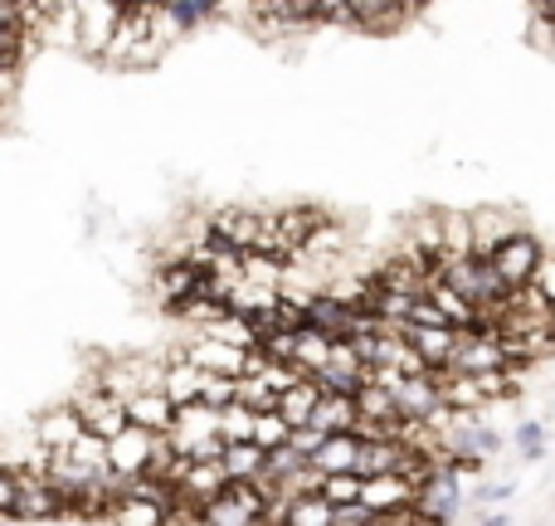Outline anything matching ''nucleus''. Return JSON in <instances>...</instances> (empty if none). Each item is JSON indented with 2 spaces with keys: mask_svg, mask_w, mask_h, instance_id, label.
Returning a JSON list of instances; mask_svg holds the SVG:
<instances>
[{
  "mask_svg": "<svg viewBox=\"0 0 555 526\" xmlns=\"http://www.w3.org/2000/svg\"><path fill=\"white\" fill-rule=\"evenodd\" d=\"M488 264H492V273L502 278L507 293H521V287H537V273H541V264H546V249L537 244V234L517 230Z\"/></svg>",
  "mask_w": 555,
  "mask_h": 526,
  "instance_id": "nucleus-1",
  "label": "nucleus"
},
{
  "mask_svg": "<svg viewBox=\"0 0 555 526\" xmlns=\"http://www.w3.org/2000/svg\"><path fill=\"white\" fill-rule=\"evenodd\" d=\"M449 371L459 375H492V371H517L507 356V346H502L498 332H459V351H453V365Z\"/></svg>",
  "mask_w": 555,
  "mask_h": 526,
  "instance_id": "nucleus-2",
  "label": "nucleus"
},
{
  "mask_svg": "<svg viewBox=\"0 0 555 526\" xmlns=\"http://www.w3.org/2000/svg\"><path fill=\"white\" fill-rule=\"evenodd\" d=\"M162 434H146V429H127V434H117L113 444H107V463H113V473L122 483H137V478H146L152 473V463H156V453H162Z\"/></svg>",
  "mask_w": 555,
  "mask_h": 526,
  "instance_id": "nucleus-3",
  "label": "nucleus"
},
{
  "mask_svg": "<svg viewBox=\"0 0 555 526\" xmlns=\"http://www.w3.org/2000/svg\"><path fill=\"white\" fill-rule=\"evenodd\" d=\"M74 410H78V420H83V429L93 434V439H103V444H113L117 434L132 429V420H127V400H117V395H107V390L78 395Z\"/></svg>",
  "mask_w": 555,
  "mask_h": 526,
  "instance_id": "nucleus-4",
  "label": "nucleus"
},
{
  "mask_svg": "<svg viewBox=\"0 0 555 526\" xmlns=\"http://www.w3.org/2000/svg\"><path fill=\"white\" fill-rule=\"evenodd\" d=\"M122 15H127V5H107V0L78 5V49H83L88 59H107V44H113Z\"/></svg>",
  "mask_w": 555,
  "mask_h": 526,
  "instance_id": "nucleus-5",
  "label": "nucleus"
},
{
  "mask_svg": "<svg viewBox=\"0 0 555 526\" xmlns=\"http://www.w3.org/2000/svg\"><path fill=\"white\" fill-rule=\"evenodd\" d=\"M420 502V488H414L404 473H380V478H361V508L371 517H390V512H404Z\"/></svg>",
  "mask_w": 555,
  "mask_h": 526,
  "instance_id": "nucleus-6",
  "label": "nucleus"
},
{
  "mask_svg": "<svg viewBox=\"0 0 555 526\" xmlns=\"http://www.w3.org/2000/svg\"><path fill=\"white\" fill-rule=\"evenodd\" d=\"M249 356L254 351H240V346H224V342H210V336H195L185 346V361L205 375H224V381H244L249 375Z\"/></svg>",
  "mask_w": 555,
  "mask_h": 526,
  "instance_id": "nucleus-7",
  "label": "nucleus"
},
{
  "mask_svg": "<svg viewBox=\"0 0 555 526\" xmlns=\"http://www.w3.org/2000/svg\"><path fill=\"white\" fill-rule=\"evenodd\" d=\"M64 512H68L64 492H59L44 473L20 478V488H15V517L20 522H49V517H64Z\"/></svg>",
  "mask_w": 555,
  "mask_h": 526,
  "instance_id": "nucleus-8",
  "label": "nucleus"
},
{
  "mask_svg": "<svg viewBox=\"0 0 555 526\" xmlns=\"http://www.w3.org/2000/svg\"><path fill=\"white\" fill-rule=\"evenodd\" d=\"M263 220L269 215H254V210H220L210 220V234L224 240L234 254H259L263 249Z\"/></svg>",
  "mask_w": 555,
  "mask_h": 526,
  "instance_id": "nucleus-9",
  "label": "nucleus"
},
{
  "mask_svg": "<svg viewBox=\"0 0 555 526\" xmlns=\"http://www.w3.org/2000/svg\"><path fill=\"white\" fill-rule=\"evenodd\" d=\"M400 336L420 351V361L429 371H449L453 351H459V332L453 326H400Z\"/></svg>",
  "mask_w": 555,
  "mask_h": 526,
  "instance_id": "nucleus-10",
  "label": "nucleus"
},
{
  "mask_svg": "<svg viewBox=\"0 0 555 526\" xmlns=\"http://www.w3.org/2000/svg\"><path fill=\"white\" fill-rule=\"evenodd\" d=\"M127 420L137 424V429H146V434H171V424H176V405L166 400L162 390H142V395H132L127 400Z\"/></svg>",
  "mask_w": 555,
  "mask_h": 526,
  "instance_id": "nucleus-11",
  "label": "nucleus"
},
{
  "mask_svg": "<svg viewBox=\"0 0 555 526\" xmlns=\"http://www.w3.org/2000/svg\"><path fill=\"white\" fill-rule=\"evenodd\" d=\"M35 434H39V444H44V453H68L88 429H83V420H78L74 405H64V410H49Z\"/></svg>",
  "mask_w": 555,
  "mask_h": 526,
  "instance_id": "nucleus-12",
  "label": "nucleus"
},
{
  "mask_svg": "<svg viewBox=\"0 0 555 526\" xmlns=\"http://www.w3.org/2000/svg\"><path fill=\"white\" fill-rule=\"evenodd\" d=\"M356 463H361V439H356V434H332V439L312 453V473H322V478L356 473Z\"/></svg>",
  "mask_w": 555,
  "mask_h": 526,
  "instance_id": "nucleus-13",
  "label": "nucleus"
},
{
  "mask_svg": "<svg viewBox=\"0 0 555 526\" xmlns=\"http://www.w3.org/2000/svg\"><path fill=\"white\" fill-rule=\"evenodd\" d=\"M356 424H361V414H356V395H322V405H317L312 424L307 429L317 434H356Z\"/></svg>",
  "mask_w": 555,
  "mask_h": 526,
  "instance_id": "nucleus-14",
  "label": "nucleus"
},
{
  "mask_svg": "<svg viewBox=\"0 0 555 526\" xmlns=\"http://www.w3.org/2000/svg\"><path fill=\"white\" fill-rule=\"evenodd\" d=\"M162 395L176 405V410H185V405H201V395H205V371H195L191 361H171L166 365V385H162Z\"/></svg>",
  "mask_w": 555,
  "mask_h": 526,
  "instance_id": "nucleus-15",
  "label": "nucleus"
},
{
  "mask_svg": "<svg viewBox=\"0 0 555 526\" xmlns=\"http://www.w3.org/2000/svg\"><path fill=\"white\" fill-rule=\"evenodd\" d=\"M317 405H322V385L317 381H302V385H293L287 395H278V414H283L287 429H307L312 414H317Z\"/></svg>",
  "mask_w": 555,
  "mask_h": 526,
  "instance_id": "nucleus-16",
  "label": "nucleus"
},
{
  "mask_svg": "<svg viewBox=\"0 0 555 526\" xmlns=\"http://www.w3.org/2000/svg\"><path fill=\"white\" fill-rule=\"evenodd\" d=\"M220 463H224V473H230V483H263L269 478V453H263L259 444H230Z\"/></svg>",
  "mask_w": 555,
  "mask_h": 526,
  "instance_id": "nucleus-17",
  "label": "nucleus"
},
{
  "mask_svg": "<svg viewBox=\"0 0 555 526\" xmlns=\"http://www.w3.org/2000/svg\"><path fill=\"white\" fill-rule=\"evenodd\" d=\"M410 15H414V5H375V0H365V5H346V25L375 29V35H385V29H400Z\"/></svg>",
  "mask_w": 555,
  "mask_h": 526,
  "instance_id": "nucleus-18",
  "label": "nucleus"
},
{
  "mask_svg": "<svg viewBox=\"0 0 555 526\" xmlns=\"http://www.w3.org/2000/svg\"><path fill=\"white\" fill-rule=\"evenodd\" d=\"M201 336H210V342H224V346H240V351H259V346H263L259 326H254L249 317H240V312H224L220 322L205 326Z\"/></svg>",
  "mask_w": 555,
  "mask_h": 526,
  "instance_id": "nucleus-19",
  "label": "nucleus"
},
{
  "mask_svg": "<svg viewBox=\"0 0 555 526\" xmlns=\"http://www.w3.org/2000/svg\"><path fill=\"white\" fill-rule=\"evenodd\" d=\"M443 254L449 259H478L473 254V215H443Z\"/></svg>",
  "mask_w": 555,
  "mask_h": 526,
  "instance_id": "nucleus-20",
  "label": "nucleus"
},
{
  "mask_svg": "<svg viewBox=\"0 0 555 526\" xmlns=\"http://www.w3.org/2000/svg\"><path fill=\"white\" fill-rule=\"evenodd\" d=\"M201 517L210 522V526H263V522H254L249 512L240 508V502H234V492H220V498H210L201 508Z\"/></svg>",
  "mask_w": 555,
  "mask_h": 526,
  "instance_id": "nucleus-21",
  "label": "nucleus"
},
{
  "mask_svg": "<svg viewBox=\"0 0 555 526\" xmlns=\"http://www.w3.org/2000/svg\"><path fill=\"white\" fill-rule=\"evenodd\" d=\"M254 420H259L254 410L230 405V410L220 414V444H224V449H230V444H254Z\"/></svg>",
  "mask_w": 555,
  "mask_h": 526,
  "instance_id": "nucleus-22",
  "label": "nucleus"
},
{
  "mask_svg": "<svg viewBox=\"0 0 555 526\" xmlns=\"http://www.w3.org/2000/svg\"><path fill=\"white\" fill-rule=\"evenodd\" d=\"M254 444H259L263 453H278V449H287V444H293V429H287L283 424V414H259V420H254Z\"/></svg>",
  "mask_w": 555,
  "mask_h": 526,
  "instance_id": "nucleus-23",
  "label": "nucleus"
},
{
  "mask_svg": "<svg viewBox=\"0 0 555 526\" xmlns=\"http://www.w3.org/2000/svg\"><path fill=\"white\" fill-rule=\"evenodd\" d=\"M240 405L254 414H273L278 410V390H269V381H259V375H244L240 381Z\"/></svg>",
  "mask_w": 555,
  "mask_h": 526,
  "instance_id": "nucleus-24",
  "label": "nucleus"
},
{
  "mask_svg": "<svg viewBox=\"0 0 555 526\" xmlns=\"http://www.w3.org/2000/svg\"><path fill=\"white\" fill-rule=\"evenodd\" d=\"M322 492L326 502H332V508H356V502H361V478H356V473H341V478H322Z\"/></svg>",
  "mask_w": 555,
  "mask_h": 526,
  "instance_id": "nucleus-25",
  "label": "nucleus"
},
{
  "mask_svg": "<svg viewBox=\"0 0 555 526\" xmlns=\"http://www.w3.org/2000/svg\"><path fill=\"white\" fill-rule=\"evenodd\" d=\"M201 405H210V410H230V405H240V381H224V375H205V395Z\"/></svg>",
  "mask_w": 555,
  "mask_h": 526,
  "instance_id": "nucleus-26",
  "label": "nucleus"
},
{
  "mask_svg": "<svg viewBox=\"0 0 555 526\" xmlns=\"http://www.w3.org/2000/svg\"><path fill=\"white\" fill-rule=\"evenodd\" d=\"M15 93H20V59H5V64H0V107Z\"/></svg>",
  "mask_w": 555,
  "mask_h": 526,
  "instance_id": "nucleus-27",
  "label": "nucleus"
},
{
  "mask_svg": "<svg viewBox=\"0 0 555 526\" xmlns=\"http://www.w3.org/2000/svg\"><path fill=\"white\" fill-rule=\"evenodd\" d=\"M15 488L20 478L10 469H0V517H15Z\"/></svg>",
  "mask_w": 555,
  "mask_h": 526,
  "instance_id": "nucleus-28",
  "label": "nucleus"
},
{
  "mask_svg": "<svg viewBox=\"0 0 555 526\" xmlns=\"http://www.w3.org/2000/svg\"><path fill=\"white\" fill-rule=\"evenodd\" d=\"M537 293L555 307V259H551V254H546V264H541V273H537Z\"/></svg>",
  "mask_w": 555,
  "mask_h": 526,
  "instance_id": "nucleus-29",
  "label": "nucleus"
},
{
  "mask_svg": "<svg viewBox=\"0 0 555 526\" xmlns=\"http://www.w3.org/2000/svg\"><path fill=\"white\" fill-rule=\"evenodd\" d=\"M517 444H527V459H541V453H546V449H541V424H521Z\"/></svg>",
  "mask_w": 555,
  "mask_h": 526,
  "instance_id": "nucleus-30",
  "label": "nucleus"
},
{
  "mask_svg": "<svg viewBox=\"0 0 555 526\" xmlns=\"http://www.w3.org/2000/svg\"><path fill=\"white\" fill-rule=\"evenodd\" d=\"M166 526H210V522L201 517V508H181V512H176V517L166 522Z\"/></svg>",
  "mask_w": 555,
  "mask_h": 526,
  "instance_id": "nucleus-31",
  "label": "nucleus"
},
{
  "mask_svg": "<svg viewBox=\"0 0 555 526\" xmlns=\"http://www.w3.org/2000/svg\"><path fill=\"white\" fill-rule=\"evenodd\" d=\"M478 498H482V502H507V498H512V488H507V483H502V488H482Z\"/></svg>",
  "mask_w": 555,
  "mask_h": 526,
  "instance_id": "nucleus-32",
  "label": "nucleus"
},
{
  "mask_svg": "<svg viewBox=\"0 0 555 526\" xmlns=\"http://www.w3.org/2000/svg\"><path fill=\"white\" fill-rule=\"evenodd\" d=\"M414 526H449V522H439V517H414Z\"/></svg>",
  "mask_w": 555,
  "mask_h": 526,
  "instance_id": "nucleus-33",
  "label": "nucleus"
},
{
  "mask_svg": "<svg viewBox=\"0 0 555 526\" xmlns=\"http://www.w3.org/2000/svg\"><path fill=\"white\" fill-rule=\"evenodd\" d=\"M546 332H551V342H555V307H551V317H546Z\"/></svg>",
  "mask_w": 555,
  "mask_h": 526,
  "instance_id": "nucleus-34",
  "label": "nucleus"
}]
</instances>
